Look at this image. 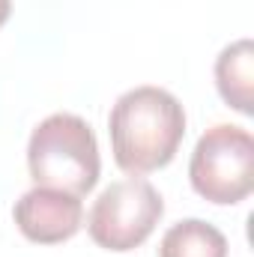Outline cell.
Here are the masks:
<instances>
[{
	"label": "cell",
	"mask_w": 254,
	"mask_h": 257,
	"mask_svg": "<svg viewBox=\"0 0 254 257\" xmlns=\"http://www.w3.org/2000/svg\"><path fill=\"white\" fill-rule=\"evenodd\" d=\"M108 135L120 171L144 177L174 162L186 138V111L180 99L162 87H132L111 108Z\"/></svg>",
	"instance_id": "6da1fadb"
},
{
	"label": "cell",
	"mask_w": 254,
	"mask_h": 257,
	"mask_svg": "<svg viewBox=\"0 0 254 257\" xmlns=\"http://www.w3.org/2000/svg\"><path fill=\"white\" fill-rule=\"evenodd\" d=\"M27 171L36 186L84 197L96 189L102 156L93 126L78 114H51L27 141Z\"/></svg>",
	"instance_id": "7a4b0ae2"
},
{
	"label": "cell",
	"mask_w": 254,
	"mask_h": 257,
	"mask_svg": "<svg viewBox=\"0 0 254 257\" xmlns=\"http://www.w3.org/2000/svg\"><path fill=\"white\" fill-rule=\"evenodd\" d=\"M189 183L215 206H236L254 192V138L248 128L218 123L206 128L189 159Z\"/></svg>",
	"instance_id": "3957f363"
},
{
	"label": "cell",
	"mask_w": 254,
	"mask_h": 257,
	"mask_svg": "<svg viewBox=\"0 0 254 257\" xmlns=\"http://www.w3.org/2000/svg\"><path fill=\"white\" fill-rule=\"evenodd\" d=\"M165 215V200L144 177H126L111 183L90 206L87 233L90 239L114 254L144 245Z\"/></svg>",
	"instance_id": "277c9868"
},
{
	"label": "cell",
	"mask_w": 254,
	"mask_h": 257,
	"mask_svg": "<svg viewBox=\"0 0 254 257\" xmlns=\"http://www.w3.org/2000/svg\"><path fill=\"white\" fill-rule=\"evenodd\" d=\"M12 218L24 239L36 245H60L81 230L84 203L81 197L60 192V189L33 186L30 192H24L15 200Z\"/></svg>",
	"instance_id": "5b68a950"
},
{
	"label": "cell",
	"mask_w": 254,
	"mask_h": 257,
	"mask_svg": "<svg viewBox=\"0 0 254 257\" xmlns=\"http://www.w3.org/2000/svg\"><path fill=\"white\" fill-rule=\"evenodd\" d=\"M215 87L227 108L254 114V42L236 39L215 57Z\"/></svg>",
	"instance_id": "8992f818"
},
{
	"label": "cell",
	"mask_w": 254,
	"mask_h": 257,
	"mask_svg": "<svg viewBox=\"0 0 254 257\" xmlns=\"http://www.w3.org/2000/svg\"><path fill=\"white\" fill-rule=\"evenodd\" d=\"M227 236L203 218L171 224L159 242V257H227Z\"/></svg>",
	"instance_id": "52a82bcc"
},
{
	"label": "cell",
	"mask_w": 254,
	"mask_h": 257,
	"mask_svg": "<svg viewBox=\"0 0 254 257\" xmlns=\"http://www.w3.org/2000/svg\"><path fill=\"white\" fill-rule=\"evenodd\" d=\"M9 12H12V0H0V27L9 21Z\"/></svg>",
	"instance_id": "ba28073f"
}]
</instances>
